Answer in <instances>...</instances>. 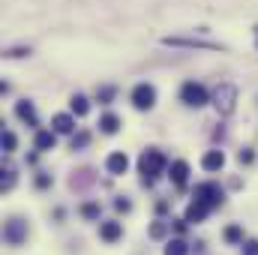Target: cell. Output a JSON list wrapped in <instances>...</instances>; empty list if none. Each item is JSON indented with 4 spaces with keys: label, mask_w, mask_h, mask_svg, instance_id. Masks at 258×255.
<instances>
[{
    "label": "cell",
    "mask_w": 258,
    "mask_h": 255,
    "mask_svg": "<svg viewBox=\"0 0 258 255\" xmlns=\"http://www.w3.org/2000/svg\"><path fill=\"white\" fill-rule=\"evenodd\" d=\"M165 156L156 150V147H150V150H144L141 156H138V174H141V183L144 186H153V180L165 171Z\"/></svg>",
    "instance_id": "obj_1"
},
{
    "label": "cell",
    "mask_w": 258,
    "mask_h": 255,
    "mask_svg": "<svg viewBox=\"0 0 258 255\" xmlns=\"http://www.w3.org/2000/svg\"><path fill=\"white\" fill-rule=\"evenodd\" d=\"M210 102H213V108H216L222 117L234 114V108H237V87H234V84H228V81L216 84V90L210 93Z\"/></svg>",
    "instance_id": "obj_2"
},
{
    "label": "cell",
    "mask_w": 258,
    "mask_h": 255,
    "mask_svg": "<svg viewBox=\"0 0 258 255\" xmlns=\"http://www.w3.org/2000/svg\"><path fill=\"white\" fill-rule=\"evenodd\" d=\"M162 45H171V48H204V51H222L219 42H210V39H201V36H162Z\"/></svg>",
    "instance_id": "obj_3"
},
{
    "label": "cell",
    "mask_w": 258,
    "mask_h": 255,
    "mask_svg": "<svg viewBox=\"0 0 258 255\" xmlns=\"http://www.w3.org/2000/svg\"><path fill=\"white\" fill-rule=\"evenodd\" d=\"M180 99H183L189 108H201V105L210 102V93H207L204 84H198V81H186V84L180 87Z\"/></svg>",
    "instance_id": "obj_4"
},
{
    "label": "cell",
    "mask_w": 258,
    "mask_h": 255,
    "mask_svg": "<svg viewBox=\"0 0 258 255\" xmlns=\"http://www.w3.org/2000/svg\"><path fill=\"white\" fill-rule=\"evenodd\" d=\"M132 105L138 108V111H150L153 105H156V87L153 84H147V81H141V84H135L132 87Z\"/></svg>",
    "instance_id": "obj_5"
},
{
    "label": "cell",
    "mask_w": 258,
    "mask_h": 255,
    "mask_svg": "<svg viewBox=\"0 0 258 255\" xmlns=\"http://www.w3.org/2000/svg\"><path fill=\"white\" fill-rule=\"evenodd\" d=\"M192 198H195V201H201V204H207L210 210H216V207L222 204L225 192H222V186H219V183H198Z\"/></svg>",
    "instance_id": "obj_6"
},
{
    "label": "cell",
    "mask_w": 258,
    "mask_h": 255,
    "mask_svg": "<svg viewBox=\"0 0 258 255\" xmlns=\"http://www.w3.org/2000/svg\"><path fill=\"white\" fill-rule=\"evenodd\" d=\"M3 240H6L9 246H21V243L27 240V222L18 219V216H12V219L3 225Z\"/></svg>",
    "instance_id": "obj_7"
},
{
    "label": "cell",
    "mask_w": 258,
    "mask_h": 255,
    "mask_svg": "<svg viewBox=\"0 0 258 255\" xmlns=\"http://www.w3.org/2000/svg\"><path fill=\"white\" fill-rule=\"evenodd\" d=\"M105 168H108V174H126L129 168V156L123 150H114V153H108V159H105Z\"/></svg>",
    "instance_id": "obj_8"
},
{
    "label": "cell",
    "mask_w": 258,
    "mask_h": 255,
    "mask_svg": "<svg viewBox=\"0 0 258 255\" xmlns=\"http://www.w3.org/2000/svg\"><path fill=\"white\" fill-rule=\"evenodd\" d=\"M15 117H18L21 123H27V126H39V117H36V108H33V102H27V99H21V102H15Z\"/></svg>",
    "instance_id": "obj_9"
},
{
    "label": "cell",
    "mask_w": 258,
    "mask_h": 255,
    "mask_svg": "<svg viewBox=\"0 0 258 255\" xmlns=\"http://www.w3.org/2000/svg\"><path fill=\"white\" fill-rule=\"evenodd\" d=\"M171 183L177 186V189H183L186 186V180H189V162L186 159H177V162H171Z\"/></svg>",
    "instance_id": "obj_10"
},
{
    "label": "cell",
    "mask_w": 258,
    "mask_h": 255,
    "mask_svg": "<svg viewBox=\"0 0 258 255\" xmlns=\"http://www.w3.org/2000/svg\"><path fill=\"white\" fill-rule=\"evenodd\" d=\"M33 144H36V150H39V153L54 150V144H57V132H54V129H36Z\"/></svg>",
    "instance_id": "obj_11"
},
{
    "label": "cell",
    "mask_w": 258,
    "mask_h": 255,
    "mask_svg": "<svg viewBox=\"0 0 258 255\" xmlns=\"http://www.w3.org/2000/svg\"><path fill=\"white\" fill-rule=\"evenodd\" d=\"M222 165H225V153L222 150H207L201 156V168L204 171H222Z\"/></svg>",
    "instance_id": "obj_12"
},
{
    "label": "cell",
    "mask_w": 258,
    "mask_h": 255,
    "mask_svg": "<svg viewBox=\"0 0 258 255\" xmlns=\"http://www.w3.org/2000/svg\"><path fill=\"white\" fill-rule=\"evenodd\" d=\"M99 237L105 243H117L123 237V225L120 222H99Z\"/></svg>",
    "instance_id": "obj_13"
},
{
    "label": "cell",
    "mask_w": 258,
    "mask_h": 255,
    "mask_svg": "<svg viewBox=\"0 0 258 255\" xmlns=\"http://www.w3.org/2000/svg\"><path fill=\"white\" fill-rule=\"evenodd\" d=\"M51 126L57 135H72L75 132V114H54L51 117Z\"/></svg>",
    "instance_id": "obj_14"
},
{
    "label": "cell",
    "mask_w": 258,
    "mask_h": 255,
    "mask_svg": "<svg viewBox=\"0 0 258 255\" xmlns=\"http://www.w3.org/2000/svg\"><path fill=\"white\" fill-rule=\"evenodd\" d=\"M210 213V207L207 204H201V201H195L192 198V204L186 207V213H183V219L189 222V225H195V222H204V216Z\"/></svg>",
    "instance_id": "obj_15"
},
{
    "label": "cell",
    "mask_w": 258,
    "mask_h": 255,
    "mask_svg": "<svg viewBox=\"0 0 258 255\" xmlns=\"http://www.w3.org/2000/svg\"><path fill=\"white\" fill-rule=\"evenodd\" d=\"M99 129H102L105 135H117V132H120V117H117V114H111V111H108V114H102V117H99Z\"/></svg>",
    "instance_id": "obj_16"
},
{
    "label": "cell",
    "mask_w": 258,
    "mask_h": 255,
    "mask_svg": "<svg viewBox=\"0 0 258 255\" xmlns=\"http://www.w3.org/2000/svg\"><path fill=\"white\" fill-rule=\"evenodd\" d=\"M69 111H72L75 117H84V114L90 111V102H87V96H81V93H75V96L69 99Z\"/></svg>",
    "instance_id": "obj_17"
},
{
    "label": "cell",
    "mask_w": 258,
    "mask_h": 255,
    "mask_svg": "<svg viewBox=\"0 0 258 255\" xmlns=\"http://www.w3.org/2000/svg\"><path fill=\"white\" fill-rule=\"evenodd\" d=\"M162 255H189V243L186 240H180V237H174V240H168L165 243V252Z\"/></svg>",
    "instance_id": "obj_18"
},
{
    "label": "cell",
    "mask_w": 258,
    "mask_h": 255,
    "mask_svg": "<svg viewBox=\"0 0 258 255\" xmlns=\"http://www.w3.org/2000/svg\"><path fill=\"white\" fill-rule=\"evenodd\" d=\"M114 96H117V87H111V84H105V87H96V99H99L102 105H108Z\"/></svg>",
    "instance_id": "obj_19"
},
{
    "label": "cell",
    "mask_w": 258,
    "mask_h": 255,
    "mask_svg": "<svg viewBox=\"0 0 258 255\" xmlns=\"http://www.w3.org/2000/svg\"><path fill=\"white\" fill-rule=\"evenodd\" d=\"M0 144H3V153H12V150L18 147V138H15V132L3 129V135H0Z\"/></svg>",
    "instance_id": "obj_20"
},
{
    "label": "cell",
    "mask_w": 258,
    "mask_h": 255,
    "mask_svg": "<svg viewBox=\"0 0 258 255\" xmlns=\"http://www.w3.org/2000/svg\"><path fill=\"white\" fill-rule=\"evenodd\" d=\"M225 240L228 243H243V228L240 225H228L225 228Z\"/></svg>",
    "instance_id": "obj_21"
},
{
    "label": "cell",
    "mask_w": 258,
    "mask_h": 255,
    "mask_svg": "<svg viewBox=\"0 0 258 255\" xmlns=\"http://www.w3.org/2000/svg\"><path fill=\"white\" fill-rule=\"evenodd\" d=\"M0 183H3V189H12V186H15V168H12V165H3Z\"/></svg>",
    "instance_id": "obj_22"
},
{
    "label": "cell",
    "mask_w": 258,
    "mask_h": 255,
    "mask_svg": "<svg viewBox=\"0 0 258 255\" xmlns=\"http://www.w3.org/2000/svg\"><path fill=\"white\" fill-rule=\"evenodd\" d=\"M90 180H93V177H90V171L84 168V171H81V177H75V174L69 177V186H72V189H81V186H87Z\"/></svg>",
    "instance_id": "obj_23"
},
{
    "label": "cell",
    "mask_w": 258,
    "mask_h": 255,
    "mask_svg": "<svg viewBox=\"0 0 258 255\" xmlns=\"http://www.w3.org/2000/svg\"><path fill=\"white\" fill-rule=\"evenodd\" d=\"M99 204H93V201H87V204H81V216H87V219H99Z\"/></svg>",
    "instance_id": "obj_24"
},
{
    "label": "cell",
    "mask_w": 258,
    "mask_h": 255,
    "mask_svg": "<svg viewBox=\"0 0 258 255\" xmlns=\"http://www.w3.org/2000/svg\"><path fill=\"white\" fill-rule=\"evenodd\" d=\"M90 144V132H78V135H72V150H81V147H87Z\"/></svg>",
    "instance_id": "obj_25"
},
{
    "label": "cell",
    "mask_w": 258,
    "mask_h": 255,
    "mask_svg": "<svg viewBox=\"0 0 258 255\" xmlns=\"http://www.w3.org/2000/svg\"><path fill=\"white\" fill-rule=\"evenodd\" d=\"M165 231H168V225H165V222H153V225H150V237H153V240H162V237H165Z\"/></svg>",
    "instance_id": "obj_26"
},
{
    "label": "cell",
    "mask_w": 258,
    "mask_h": 255,
    "mask_svg": "<svg viewBox=\"0 0 258 255\" xmlns=\"http://www.w3.org/2000/svg\"><path fill=\"white\" fill-rule=\"evenodd\" d=\"M243 255H258V240H243Z\"/></svg>",
    "instance_id": "obj_27"
},
{
    "label": "cell",
    "mask_w": 258,
    "mask_h": 255,
    "mask_svg": "<svg viewBox=\"0 0 258 255\" xmlns=\"http://www.w3.org/2000/svg\"><path fill=\"white\" fill-rule=\"evenodd\" d=\"M129 207H132V204H129V198H123V195H120V198H114V210H117V213H126Z\"/></svg>",
    "instance_id": "obj_28"
},
{
    "label": "cell",
    "mask_w": 258,
    "mask_h": 255,
    "mask_svg": "<svg viewBox=\"0 0 258 255\" xmlns=\"http://www.w3.org/2000/svg\"><path fill=\"white\" fill-rule=\"evenodd\" d=\"M30 54V48H9L6 51V57H27Z\"/></svg>",
    "instance_id": "obj_29"
},
{
    "label": "cell",
    "mask_w": 258,
    "mask_h": 255,
    "mask_svg": "<svg viewBox=\"0 0 258 255\" xmlns=\"http://www.w3.org/2000/svg\"><path fill=\"white\" fill-rule=\"evenodd\" d=\"M36 186H39V189H48V186H51V177H48V174H39V177H36Z\"/></svg>",
    "instance_id": "obj_30"
},
{
    "label": "cell",
    "mask_w": 258,
    "mask_h": 255,
    "mask_svg": "<svg viewBox=\"0 0 258 255\" xmlns=\"http://www.w3.org/2000/svg\"><path fill=\"white\" fill-rule=\"evenodd\" d=\"M237 159H240L243 165H249V162H252V150H240V153H237Z\"/></svg>",
    "instance_id": "obj_31"
},
{
    "label": "cell",
    "mask_w": 258,
    "mask_h": 255,
    "mask_svg": "<svg viewBox=\"0 0 258 255\" xmlns=\"http://www.w3.org/2000/svg\"><path fill=\"white\" fill-rule=\"evenodd\" d=\"M255 45H258V27H255Z\"/></svg>",
    "instance_id": "obj_32"
}]
</instances>
